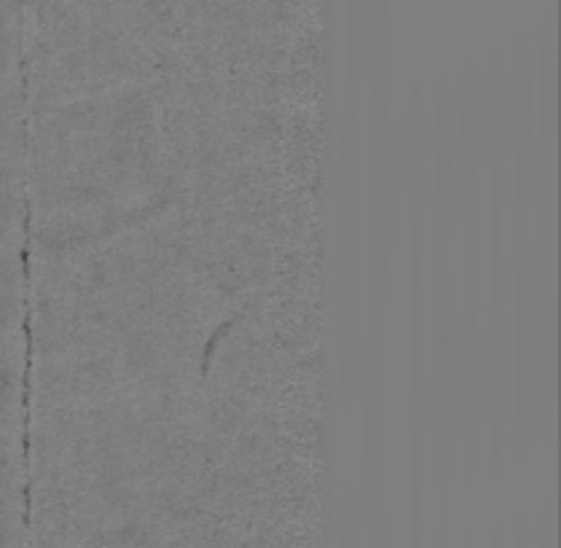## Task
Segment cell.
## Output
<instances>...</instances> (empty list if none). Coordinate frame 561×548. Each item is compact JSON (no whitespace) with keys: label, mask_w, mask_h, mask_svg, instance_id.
Segmentation results:
<instances>
[{"label":"cell","mask_w":561,"mask_h":548,"mask_svg":"<svg viewBox=\"0 0 561 548\" xmlns=\"http://www.w3.org/2000/svg\"><path fill=\"white\" fill-rule=\"evenodd\" d=\"M371 279H368L366 357L360 368V457L363 498L374 529V548H381L385 529V374H387V279H390L392 246H396L398 210V140L392 129L390 89H387L385 52H376L371 87Z\"/></svg>","instance_id":"6da1fadb"},{"label":"cell","mask_w":561,"mask_h":548,"mask_svg":"<svg viewBox=\"0 0 561 548\" xmlns=\"http://www.w3.org/2000/svg\"><path fill=\"white\" fill-rule=\"evenodd\" d=\"M481 196L489 218V290L483 329V396H486L489 449L494 468L503 466L511 420V323L505 299V202H508V65L494 55L481 81Z\"/></svg>","instance_id":"7a4b0ae2"},{"label":"cell","mask_w":561,"mask_h":548,"mask_svg":"<svg viewBox=\"0 0 561 548\" xmlns=\"http://www.w3.org/2000/svg\"><path fill=\"white\" fill-rule=\"evenodd\" d=\"M481 79L473 68L457 92V192L462 216V347L457 374V431L468 476L479 466L483 416V304H481Z\"/></svg>","instance_id":"3957f363"},{"label":"cell","mask_w":561,"mask_h":548,"mask_svg":"<svg viewBox=\"0 0 561 548\" xmlns=\"http://www.w3.org/2000/svg\"><path fill=\"white\" fill-rule=\"evenodd\" d=\"M403 181L405 220H409V500L414 538H420L422 500L427 481V299H425V250L430 207V111L427 94L414 87L405 98L403 116Z\"/></svg>","instance_id":"277c9868"},{"label":"cell","mask_w":561,"mask_h":548,"mask_svg":"<svg viewBox=\"0 0 561 548\" xmlns=\"http://www.w3.org/2000/svg\"><path fill=\"white\" fill-rule=\"evenodd\" d=\"M508 151H513L516 183V361L511 372V403L516 414V444L522 457L529 455L537 438L535 411V62L529 44L513 55L508 70Z\"/></svg>","instance_id":"5b68a950"},{"label":"cell","mask_w":561,"mask_h":548,"mask_svg":"<svg viewBox=\"0 0 561 548\" xmlns=\"http://www.w3.org/2000/svg\"><path fill=\"white\" fill-rule=\"evenodd\" d=\"M557 41L548 33L537 59L535 89V142H537V186H540V436L548 449L559 436V89H557Z\"/></svg>","instance_id":"8992f818"},{"label":"cell","mask_w":561,"mask_h":548,"mask_svg":"<svg viewBox=\"0 0 561 548\" xmlns=\"http://www.w3.org/2000/svg\"><path fill=\"white\" fill-rule=\"evenodd\" d=\"M433 202H435V455L440 500H449L451 455L457 444V342L451 331V199L457 189V92L438 83L433 98Z\"/></svg>","instance_id":"52a82bcc"}]
</instances>
